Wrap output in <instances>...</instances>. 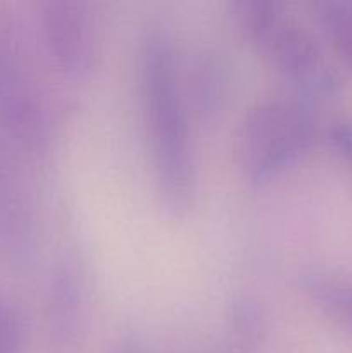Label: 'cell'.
I'll return each instance as SVG.
<instances>
[{"label": "cell", "mask_w": 352, "mask_h": 353, "mask_svg": "<svg viewBox=\"0 0 352 353\" xmlns=\"http://www.w3.org/2000/svg\"><path fill=\"white\" fill-rule=\"evenodd\" d=\"M168 34L150 30L140 50V99L155 178L166 205L182 214L192 205L195 161L188 119Z\"/></svg>", "instance_id": "1"}, {"label": "cell", "mask_w": 352, "mask_h": 353, "mask_svg": "<svg viewBox=\"0 0 352 353\" xmlns=\"http://www.w3.org/2000/svg\"><path fill=\"white\" fill-rule=\"evenodd\" d=\"M231 17L245 40L269 59L276 71L307 97H328L338 76L316 41L286 16L273 0H238L230 3Z\"/></svg>", "instance_id": "2"}, {"label": "cell", "mask_w": 352, "mask_h": 353, "mask_svg": "<svg viewBox=\"0 0 352 353\" xmlns=\"http://www.w3.org/2000/svg\"><path fill=\"white\" fill-rule=\"evenodd\" d=\"M314 121L304 103L268 100L255 103L242 117L235 155L242 174L262 185L295 165L314 143Z\"/></svg>", "instance_id": "3"}, {"label": "cell", "mask_w": 352, "mask_h": 353, "mask_svg": "<svg viewBox=\"0 0 352 353\" xmlns=\"http://www.w3.org/2000/svg\"><path fill=\"white\" fill-rule=\"evenodd\" d=\"M45 47L59 69L85 76L99 57V38L88 3L79 0H47L40 6Z\"/></svg>", "instance_id": "4"}, {"label": "cell", "mask_w": 352, "mask_h": 353, "mask_svg": "<svg viewBox=\"0 0 352 353\" xmlns=\"http://www.w3.org/2000/svg\"><path fill=\"white\" fill-rule=\"evenodd\" d=\"M50 333L61 348L78 343L86 310L85 278L78 261L66 257L55 269L50 286Z\"/></svg>", "instance_id": "5"}, {"label": "cell", "mask_w": 352, "mask_h": 353, "mask_svg": "<svg viewBox=\"0 0 352 353\" xmlns=\"http://www.w3.org/2000/svg\"><path fill=\"white\" fill-rule=\"evenodd\" d=\"M302 286L326 316L352 331V283L313 272L304 276Z\"/></svg>", "instance_id": "6"}, {"label": "cell", "mask_w": 352, "mask_h": 353, "mask_svg": "<svg viewBox=\"0 0 352 353\" xmlns=\"http://www.w3.org/2000/svg\"><path fill=\"white\" fill-rule=\"evenodd\" d=\"M195 69L192 86L197 107L202 114L216 112L226 93V72L223 64L214 57H202Z\"/></svg>", "instance_id": "7"}, {"label": "cell", "mask_w": 352, "mask_h": 353, "mask_svg": "<svg viewBox=\"0 0 352 353\" xmlns=\"http://www.w3.org/2000/svg\"><path fill=\"white\" fill-rule=\"evenodd\" d=\"M314 16L331 38L335 47L352 68V23L345 14L342 2H317L314 3Z\"/></svg>", "instance_id": "8"}, {"label": "cell", "mask_w": 352, "mask_h": 353, "mask_svg": "<svg viewBox=\"0 0 352 353\" xmlns=\"http://www.w3.org/2000/svg\"><path fill=\"white\" fill-rule=\"evenodd\" d=\"M23 321L16 307L0 296V353H21L23 350Z\"/></svg>", "instance_id": "9"}, {"label": "cell", "mask_w": 352, "mask_h": 353, "mask_svg": "<svg viewBox=\"0 0 352 353\" xmlns=\"http://www.w3.org/2000/svg\"><path fill=\"white\" fill-rule=\"evenodd\" d=\"M259 314L254 305L245 300L235 303L231 310V321H233V331L242 341H252L257 338L261 324H259Z\"/></svg>", "instance_id": "10"}, {"label": "cell", "mask_w": 352, "mask_h": 353, "mask_svg": "<svg viewBox=\"0 0 352 353\" xmlns=\"http://www.w3.org/2000/svg\"><path fill=\"white\" fill-rule=\"evenodd\" d=\"M330 141L335 150L352 164V124H338L331 128Z\"/></svg>", "instance_id": "11"}, {"label": "cell", "mask_w": 352, "mask_h": 353, "mask_svg": "<svg viewBox=\"0 0 352 353\" xmlns=\"http://www.w3.org/2000/svg\"><path fill=\"white\" fill-rule=\"evenodd\" d=\"M14 64H16V61L12 59V55H10L9 50L0 43V81L6 78V74L12 69Z\"/></svg>", "instance_id": "12"}, {"label": "cell", "mask_w": 352, "mask_h": 353, "mask_svg": "<svg viewBox=\"0 0 352 353\" xmlns=\"http://www.w3.org/2000/svg\"><path fill=\"white\" fill-rule=\"evenodd\" d=\"M342 6H344L345 14H347V17L351 19V23H352V2H342Z\"/></svg>", "instance_id": "13"}, {"label": "cell", "mask_w": 352, "mask_h": 353, "mask_svg": "<svg viewBox=\"0 0 352 353\" xmlns=\"http://www.w3.org/2000/svg\"><path fill=\"white\" fill-rule=\"evenodd\" d=\"M114 353H141V352L137 350V348H133V347H121L119 350H116Z\"/></svg>", "instance_id": "14"}]
</instances>
